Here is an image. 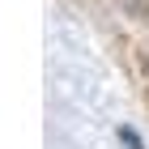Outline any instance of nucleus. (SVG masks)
<instances>
[{
    "label": "nucleus",
    "mask_w": 149,
    "mask_h": 149,
    "mask_svg": "<svg viewBox=\"0 0 149 149\" xmlns=\"http://www.w3.org/2000/svg\"><path fill=\"white\" fill-rule=\"evenodd\" d=\"M119 145H124V149H145V145H141V136L132 132V128H119Z\"/></svg>",
    "instance_id": "1"
}]
</instances>
